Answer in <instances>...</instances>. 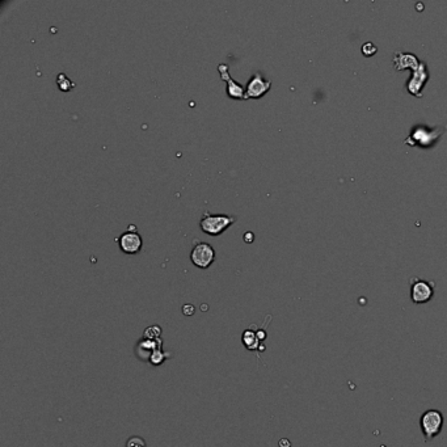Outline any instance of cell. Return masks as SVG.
<instances>
[{
	"label": "cell",
	"mask_w": 447,
	"mask_h": 447,
	"mask_svg": "<svg viewBox=\"0 0 447 447\" xmlns=\"http://www.w3.org/2000/svg\"><path fill=\"white\" fill-rule=\"evenodd\" d=\"M444 415L437 409H429L422 413L420 418V428L424 434L425 442H430L440 436L444 428Z\"/></svg>",
	"instance_id": "obj_2"
},
{
	"label": "cell",
	"mask_w": 447,
	"mask_h": 447,
	"mask_svg": "<svg viewBox=\"0 0 447 447\" xmlns=\"http://www.w3.org/2000/svg\"><path fill=\"white\" fill-rule=\"evenodd\" d=\"M57 84H58V88L62 90V92H70L71 89L75 88V83L71 82V80L67 78L65 72H61V74H58L57 76Z\"/></svg>",
	"instance_id": "obj_10"
},
{
	"label": "cell",
	"mask_w": 447,
	"mask_h": 447,
	"mask_svg": "<svg viewBox=\"0 0 447 447\" xmlns=\"http://www.w3.org/2000/svg\"><path fill=\"white\" fill-rule=\"evenodd\" d=\"M362 53H363L366 57H370V55H374L376 53V46L372 45L371 42H367L364 43L363 46H362Z\"/></svg>",
	"instance_id": "obj_14"
},
{
	"label": "cell",
	"mask_w": 447,
	"mask_h": 447,
	"mask_svg": "<svg viewBox=\"0 0 447 447\" xmlns=\"http://www.w3.org/2000/svg\"><path fill=\"white\" fill-rule=\"evenodd\" d=\"M271 82L265 79L263 74L256 72L251 76L248 83L245 86V100L248 98H260L267 94V92L270 89Z\"/></svg>",
	"instance_id": "obj_6"
},
{
	"label": "cell",
	"mask_w": 447,
	"mask_h": 447,
	"mask_svg": "<svg viewBox=\"0 0 447 447\" xmlns=\"http://www.w3.org/2000/svg\"><path fill=\"white\" fill-rule=\"evenodd\" d=\"M162 336V327L159 325H151L148 328L144 329L143 339L144 340H151V341H155V340L160 339Z\"/></svg>",
	"instance_id": "obj_11"
},
{
	"label": "cell",
	"mask_w": 447,
	"mask_h": 447,
	"mask_svg": "<svg viewBox=\"0 0 447 447\" xmlns=\"http://www.w3.org/2000/svg\"><path fill=\"white\" fill-rule=\"evenodd\" d=\"M242 339H243V344H244V346L248 350H252V352H255V350H257L261 348V345H260L261 343H260L259 339H257L256 332L255 331L245 329L244 333H243Z\"/></svg>",
	"instance_id": "obj_9"
},
{
	"label": "cell",
	"mask_w": 447,
	"mask_h": 447,
	"mask_svg": "<svg viewBox=\"0 0 447 447\" xmlns=\"http://www.w3.org/2000/svg\"><path fill=\"white\" fill-rule=\"evenodd\" d=\"M218 71H219L220 79L227 83L226 87V92H227V96L230 98H234V100H245V88L239 84L238 82H235L230 75V71H228V66L224 65V63H220L218 66Z\"/></svg>",
	"instance_id": "obj_7"
},
{
	"label": "cell",
	"mask_w": 447,
	"mask_h": 447,
	"mask_svg": "<svg viewBox=\"0 0 447 447\" xmlns=\"http://www.w3.org/2000/svg\"><path fill=\"white\" fill-rule=\"evenodd\" d=\"M235 222H236L235 216L226 215V214H210L209 211H205L199 220V227L203 234L218 236L223 234L232 224H235Z\"/></svg>",
	"instance_id": "obj_1"
},
{
	"label": "cell",
	"mask_w": 447,
	"mask_h": 447,
	"mask_svg": "<svg viewBox=\"0 0 447 447\" xmlns=\"http://www.w3.org/2000/svg\"><path fill=\"white\" fill-rule=\"evenodd\" d=\"M434 282L422 281L420 278L415 277L411 279V298L412 302L416 304H424L428 303L434 295Z\"/></svg>",
	"instance_id": "obj_5"
},
{
	"label": "cell",
	"mask_w": 447,
	"mask_h": 447,
	"mask_svg": "<svg viewBox=\"0 0 447 447\" xmlns=\"http://www.w3.org/2000/svg\"><path fill=\"white\" fill-rule=\"evenodd\" d=\"M380 447H386V446H380Z\"/></svg>",
	"instance_id": "obj_19"
},
{
	"label": "cell",
	"mask_w": 447,
	"mask_h": 447,
	"mask_svg": "<svg viewBox=\"0 0 447 447\" xmlns=\"http://www.w3.org/2000/svg\"><path fill=\"white\" fill-rule=\"evenodd\" d=\"M126 447H147V444H146V441L141 437H130L129 440L126 442Z\"/></svg>",
	"instance_id": "obj_13"
},
{
	"label": "cell",
	"mask_w": 447,
	"mask_h": 447,
	"mask_svg": "<svg viewBox=\"0 0 447 447\" xmlns=\"http://www.w3.org/2000/svg\"><path fill=\"white\" fill-rule=\"evenodd\" d=\"M194 306H191V304H185L184 307H182V312H184V315H186V316H190V315H193L194 314Z\"/></svg>",
	"instance_id": "obj_16"
},
{
	"label": "cell",
	"mask_w": 447,
	"mask_h": 447,
	"mask_svg": "<svg viewBox=\"0 0 447 447\" xmlns=\"http://www.w3.org/2000/svg\"><path fill=\"white\" fill-rule=\"evenodd\" d=\"M253 239H255V236H253L252 232H247V234L244 235V242L248 243V244L253 242Z\"/></svg>",
	"instance_id": "obj_17"
},
{
	"label": "cell",
	"mask_w": 447,
	"mask_h": 447,
	"mask_svg": "<svg viewBox=\"0 0 447 447\" xmlns=\"http://www.w3.org/2000/svg\"><path fill=\"white\" fill-rule=\"evenodd\" d=\"M215 260V249L205 242L195 240L190 252V261L195 268L207 269Z\"/></svg>",
	"instance_id": "obj_3"
},
{
	"label": "cell",
	"mask_w": 447,
	"mask_h": 447,
	"mask_svg": "<svg viewBox=\"0 0 447 447\" xmlns=\"http://www.w3.org/2000/svg\"><path fill=\"white\" fill-rule=\"evenodd\" d=\"M265 327H267V325H265ZM265 327L261 329H257L256 331V336H257V339H259L260 343H263L264 340L267 339V331H265Z\"/></svg>",
	"instance_id": "obj_15"
},
{
	"label": "cell",
	"mask_w": 447,
	"mask_h": 447,
	"mask_svg": "<svg viewBox=\"0 0 447 447\" xmlns=\"http://www.w3.org/2000/svg\"><path fill=\"white\" fill-rule=\"evenodd\" d=\"M444 134V129L441 130H434L433 133L430 134H425V137H422L424 134L422 131L420 130V127H417L416 130H413V133L411 134V137L408 138L405 143L408 144H412V146H415V144H420L422 147H425V146H430L433 142L438 139Z\"/></svg>",
	"instance_id": "obj_8"
},
{
	"label": "cell",
	"mask_w": 447,
	"mask_h": 447,
	"mask_svg": "<svg viewBox=\"0 0 447 447\" xmlns=\"http://www.w3.org/2000/svg\"><path fill=\"white\" fill-rule=\"evenodd\" d=\"M115 242L118 244L119 249L126 255H137L141 252L143 247V239L134 224H130L127 230L119 238L115 239Z\"/></svg>",
	"instance_id": "obj_4"
},
{
	"label": "cell",
	"mask_w": 447,
	"mask_h": 447,
	"mask_svg": "<svg viewBox=\"0 0 447 447\" xmlns=\"http://www.w3.org/2000/svg\"><path fill=\"white\" fill-rule=\"evenodd\" d=\"M166 359H167V354L163 352V349H158L151 354V357H150V359L148 360H150V363L154 364V366H159V364H162Z\"/></svg>",
	"instance_id": "obj_12"
},
{
	"label": "cell",
	"mask_w": 447,
	"mask_h": 447,
	"mask_svg": "<svg viewBox=\"0 0 447 447\" xmlns=\"http://www.w3.org/2000/svg\"><path fill=\"white\" fill-rule=\"evenodd\" d=\"M279 447H291V442H290V441L288 440H286V438H283V440H281L279 441Z\"/></svg>",
	"instance_id": "obj_18"
}]
</instances>
